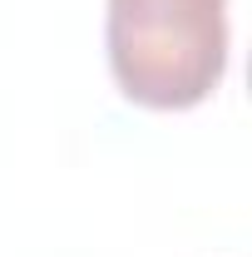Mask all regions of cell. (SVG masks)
Wrapping results in <instances>:
<instances>
[{"instance_id": "1", "label": "cell", "mask_w": 252, "mask_h": 257, "mask_svg": "<svg viewBox=\"0 0 252 257\" xmlns=\"http://www.w3.org/2000/svg\"><path fill=\"white\" fill-rule=\"evenodd\" d=\"M104 50L139 109H198L227 74V0H109Z\"/></svg>"}]
</instances>
